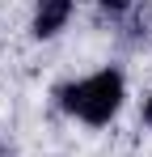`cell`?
<instances>
[{"label": "cell", "instance_id": "6da1fadb", "mask_svg": "<svg viewBox=\"0 0 152 157\" xmlns=\"http://www.w3.org/2000/svg\"><path fill=\"white\" fill-rule=\"evenodd\" d=\"M63 106L72 115H80L85 123H110L114 110L123 106V77L114 68H106L97 77L80 81V85H68L63 89Z\"/></svg>", "mask_w": 152, "mask_h": 157}, {"label": "cell", "instance_id": "7a4b0ae2", "mask_svg": "<svg viewBox=\"0 0 152 157\" xmlns=\"http://www.w3.org/2000/svg\"><path fill=\"white\" fill-rule=\"evenodd\" d=\"M68 13H72V0H34V34L51 38L55 30H63Z\"/></svg>", "mask_w": 152, "mask_h": 157}, {"label": "cell", "instance_id": "3957f363", "mask_svg": "<svg viewBox=\"0 0 152 157\" xmlns=\"http://www.w3.org/2000/svg\"><path fill=\"white\" fill-rule=\"evenodd\" d=\"M101 4H106V9H127L131 0H101Z\"/></svg>", "mask_w": 152, "mask_h": 157}, {"label": "cell", "instance_id": "277c9868", "mask_svg": "<svg viewBox=\"0 0 152 157\" xmlns=\"http://www.w3.org/2000/svg\"><path fill=\"white\" fill-rule=\"evenodd\" d=\"M144 119H148V123H152V98H148V106H144Z\"/></svg>", "mask_w": 152, "mask_h": 157}]
</instances>
